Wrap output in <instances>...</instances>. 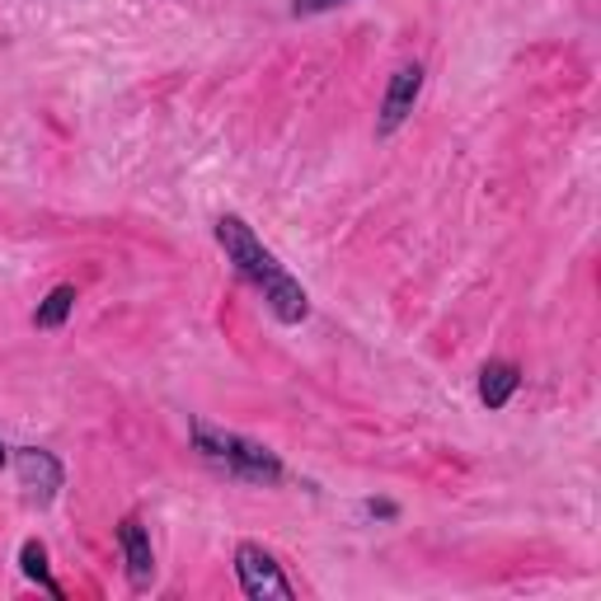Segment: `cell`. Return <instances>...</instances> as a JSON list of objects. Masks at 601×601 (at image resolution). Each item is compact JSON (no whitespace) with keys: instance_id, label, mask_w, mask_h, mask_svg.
Returning a JSON list of instances; mask_svg holds the SVG:
<instances>
[{"instance_id":"obj_5","label":"cell","mask_w":601,"mask_h":601,"mask_svg":"<svg viewBox=\"0 0 601 601\" xmlns=\"http://www.w3.org/2000/svg\"><path fill=\"white\" fill-rule=\"evenodd\" d=\"M14 470H20V484H24L28 503H52L56 489L66 484L62 461H56L52 451H42V447H20V456H14Z\"/></svg>"},{"instance_id":"obj_1","label":"cell","mask_w":601,"mask_h":601,"mask_svg":"<svg viewBox=\"0 0 601 601\" xmlns=\"http://www.w3.org/2000/svg\"><path fill=\"white\" fill-rule=\"evenodd\" d=\"M217 240H221L226 259L235 264V273L264 292L268 310H273V320H282V324H300V320H306V315H310L306 287H300L287 268H282L273 254L259 245V235H254L245 221H240V217H221L217 221Z\"/></svg>"},{"instance_id":"obj_10","label":"cell","mask_w":601,"mask_h":601,"mask_svg":"<svg viewBox=\"0 0 601 601\" xmlns=\"http://www.w3.org/2000/svg\"><path fill=\"white\" fill-rule=\"evenodd\" d=\"M338 5H348V0H292V14H324Z\"/></svg>"},{"instance_id":"obj_7","label":"cell","mask_w":601,"mask_h":601,"mask_svg":"<svg viewBox=\"0 0 601 601\" xmlns=\"http://www.w3.org/2000/svg\"><path fill=\"white\" fill-rule=\"evenodd\" d=\"M517 385H522V371L512 367V362H484L479 371V399H484V409H503L512 395H517Z\"/></svg>"},{"instance_id":"obj_9","label":"cell","mask_w":601,"mask_h":601,"mask_svg":"<svg viewBox=\"0 0 601 601\" xmlns=\"http://www.w3.org/2000/svg\"><path fill=\"white\" fill-rule=\"evenodd\" d=\"M76 287H52L48 300H38V310H34V324L38 329H62L71 320V310H76Z\"/></svg>"},{"instance_id":"obj_3","label":"cell","mask_w":601,"mask_h":601,"mask_svg":"<svg viewBox=\"0 0 601 601\" xmlns=\"http://www.w3.org/2000/svg\"><path fill=\"white\" fill-rule=\"evenodd\" d=\"M235 578H240V592L254 597V601H268V597L292 601L296 597L287 574H282V564L264 546H254V540H245V546L235 550Z\"/></svg>"},{"instance_id":"obj_8","label":"cell","mask_w":601,"mask_h":601,"mask_svg":"<svg viewBox=\"0 0 601 601\" xmlns=\"http://www.w3.org/2000/svg\"><path fill=\"white\" fill-rule=\"evenodd\" d=\"M20 568H24V578H34L48 597H62V583L52 578V568H48V550H42V540H24V546H20Z\"/></svg>"},{"instance_id":"obj_2","label":"cell","mask_w":601,"mask_h":601,"mask_svg":"<svg viewBox=\"0 0 601 601\" xmlns=\"http://www.w3.org/2000/svg\"><path fill=\"white\" fill-rule=\"evenodd\" d=\"M189 433H193L197 456L212 461V465H221L226 475L250 479V484H282L278 451H268V447H259V442H250V437H240V433H221V427H212L203 419H193Z\"/></svg>"},{"instance_id":"obj_12","label":"cell","mask_w":601,"mask_h":601,"mask_svg":"<svg viewBox=\"0 0 601 601\" xmlns=\"http://www.w3.org/2000/svg\"><path fill=\"white\" fill-rule=\"evenodd\" d=\"M0 465H5V442H0Z\"/></svg>"},{"instance_id":"obj_11","label":"cell","mask_w":601,"mask_h":601,"mask_svg":"<svg viewBox=\"0 0 601 601\" xmlns=\"http://www.w3.org/2000/svg\"><path fill=\"white\" fill-rule=\"evenodd\" d=\"M367 512H371V517H395L391 503H367Z\"/></svg>"},{"instance_id":"obj_6","label":"cell","mask_w":601,"mask_h":601,"mask_svg":"<svg viewBox=\"0 0 601 601\" xmlns=\"http://www.w3.org/2000/svg\"><path fill=\"white\" fill-rule=\"evenodd\" d=\"M118 550H123V564H127V578H132V588L146 592L151 578H155V550H151V532L137 517H123V526H118Z\"/></svg>"},{"instance_id":"obj_4","label":"cell","mask_w":601,"mask_h":601,"mask_svg":"<svg viewBox=\"0 0 601 601\" xmlns=\"http://www.w3.org/2000/svg\"><path fill=\"white\" fill-rule=\"evenodd\" d=\"M423 94V66L419 62H405L391 76V85H385V99H381V118H376V137H391L405 127V118L413 113V104H419Z\"/></svg>"}]
</instances>
